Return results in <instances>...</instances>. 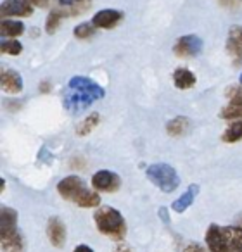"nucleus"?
<instances>
[{
    "label": "nucleus",
    "mask_w": 242,
    "mask_h": 252,
    "mask_svg": "<svg viewBox=\"0 0 242 252\" xmlns=\"http://www.w3.org/2000/svg\"><path fill=\"white\" fill-rule=\"evenodd\" d=\"M104 97V88L99 87L92 80L83 76H74L69 80L64 92V107L71 114H80L87 107H90L95 100Z\"/></svg>",
    "instance_id": "1"
},
{
    "label": "nucleus",
    "mask_w": 242,
    "mask_h": 252,
    "mask_svg": "<svg viewBox=\"0 0 242 252\" xmlns=\"http://www.w3.org/2000/svg\"><path fill=\"white\" fill-rule=\"evenodd\" d=\"M209 252H242V228L211 224L206 231Z\"/></svg>",
    "instance_id": "2"
},
{
    "label": "nucleus",
    "mask_w": 242,
    "mask_h": 252,
    "mask_svg": "<svg viewBox=\"0 0 242 252\" xmlns=\"http://www.w3.org/2000/svg\"><path fill=\"white\" fill-rule=\"evenodd\" d=\"M57 192L63 199L71 200L80 207H99L101 197L99 193L88 190L80 176H66L57 183Z\"/></svg>",
    "instance_id": "3"
},
{
    "label": "nucleus",
    "mask_w": 242,
    "mask_h": 252,
    "mask_svg": "<svg viewBox=\"0 0 242 252\" xmlns=\"http://www.w3.org/2000/svg\"><path fill=\"white\" fill-rule=\"evenodd\" d=\"M95 226L102 235L109 237L114 242H123L127 235V223H125L121 213L109 206H102L94 214Z\"/></svg>",
    "instance_id": "4"
},
{
    "label": "nucleus",
    "mask_w": 242,
    "mask_h": 252,
    "mask_svg": "<svg viewBox=\"0 0 242 252\" xmlns=\"http://www.w3.org/2000/svg\"><path fill=\"white\" fill-rule=\"evenodd\" d=\"M147 178L158 187L159 190L170 193L173 190L178 189L180 178L176 171L172 166L165 164V162H158V164H151L147 168Z\"/></svg>",
    "instance_id": "5"
},
{
    "label": "nucleus",
    "mask_w": 242,
    "mask_h": 252,
    "mask_svg": "<svg viewBox=\"0 0 242 252\" xmlns=\"http://www.w3.org/2000/svg\"><path fill=\"white\" fill-rule=\"evenodd\" d=\"M227 97L230 98V104L221 109L220 118L237 121L242 118V87H230L227 90Z\"/></svg>",
    "instance_id": "6"
},
{
    "label": "nucleus",
    "mask_w": 242,
    "mask_h": 252,
    "mask_svg": "<svg viewBox=\"0 0 242 252\" xmlns=\"http://www.w3.org/2000/svg\"><path fill=\"white\" fill-rule=\"evenodd\" d=\"M201 50H203V40L196 35L180 36L173 47V52L178 57H194L201 54Z\"/></svg>",
    "instance_id": "7"
},
{
    "label": "nucleus",
    "mask_w": 242,
    "mask_h": 252,
    "mask_svg": "<svg viewBox=\"0 0 242 252\" xmlns=\"http://www.w3.org/2000/svg\"><path fill=\"white\" fill-rule=\"evenodd\" d=\"M121 185V180L116 173L107 171V169H102L97 171L92 176V187H94L97 192H116Z\"/></svg>",
    "instance_id": "8"
},
{
    "label": "nucleus",
    "mask_w": 242,
    "mask_h": 252,
    "mask_svg": "<svg viewBox=\"0 0 242 252\" xmlns=\"http://www.w3.org/2000/svg\"><path fill=\"white\" fill-rule=\"evenodd\" d=\"M227 50L234 59L235 66L242 64V26H232L228 32Z\"/></svg>",
    "instance_id": "9"
},
{
    "label": "nucleus",
    "mask_w": 242,
    "mask_h": 252,
    "mask_svg": "<svg viewBox=\"0 0 242 252\" xmlns=\"http://www.w3.org/2000/svg\"><path fill=\"white\" fill-rule=\"evenodd\" d=\"M121 19H123V12L121 11L104 9V11H99L97 14L92 18V25L101 30H111V28H114Z\"/></svg>",
    "instance_id": "10"
},
{
    "label": "nucleus",
    "mask_w": 242,
    "mask_h": 252,
    "mask_svg": "<svg viewBox=\"0 0 242 252\" xmlns=\"http://www.w3.org/2000/svg\"><path fill=\"white\" fill-rule=\"evenodd\" d=\"M47 237L54 247H63L66 244V226L59 218H50L47 223Z\"/></svg>",
    "instance_id": "11"
},
{
    "label": "nucleus",
    "mask_w": 242,
    "mask_h": 252,
    "mask_svg": "<svg viewBox=\"0 0 242 252\" xmlns=\"http://www.w3.org/2000/svg\"><path fill=\"white\" fill-rule=\"evenodd\" d=\"M0 11L2 16H32L33 5L28 0H4Z\"/></svg>",
    "instance_id": "12"
},
{
    "label": "nucleus",
    "mask_w": 242,
    "mask_h": 252,
    "mask_svg": "<svg viewBox=\"0 0 242 252\" xmlns=\"http://www.w3.org/2000/svg\"><path fill=\"white\" fill-rule=\"evenodd\" d=\"M2 90L5 94H19L23 90V78L12 69H2Z\"/></svg>",
    "instance_id": "13"
},
{
    "label": "nucleus",
    "mask_w": 242,
    "mask_h": 252,
    "mask_svg": "<svg viewBox=\"0 0 242 252\" xmlns=\"http://www.w3.org/2000/svg\"><path fill=\"white\" fill-rule=\"evenodd\" d=\"M0 240H2V251L4 252H25V238L19 231L0 235Z\"/></svg>",
    "instance_id": "14"
},
{
    "label": "nucleus",
    "mask_w": 242,
    "mask_h": 252,
    "mask_svg": "<svg viewBox=\"0 0 242 252\" xmlns=\"http://www.w3.org/2000/svg\"><path fill=\"white\" fill-rule=\"evenodd\" d=\"M18 231V213L11 207H2V223H0V235H9Z\"/></svg>",
    "instance_id": "15"
},
{
    "label": "nucleus",
    "mask_w": 242,
    "mask_h": 252,
    "mask_svg": "<svg viewBox=\"0 0 242 252\" xmlns=\"http://www.w3.org/2000/svg\"><path fill=\"white\" fill-rule=\"evenodd\" d=\"M173 81H175V87L180 90H187V88H192L196 85V74L192 71L185 69V67H178V69L173 73Z\"/></svg>",
    "instance_id": "16"
},
{
    "label": "nucleus",
    "mask_w": 242,
    "mask_h": 252,
    "mask_svg": "<svg viewBox=\"0 0 242 252\" xmlns=\"http://www.w3.org/2000/svg\"><path fill=\"white\" fill-rule=\"evenodd\" d=\"M197 190H199V187L197 185H190L189 189H187V192L172 204L173 211H175V213H183L187 207L192 206L194 199H196V195H197Z\"/></svg>",
    "instance_id": "17"
},
{
    "label": "nucleus",
    "mask_w": 242,
    "mask_h": 252,
    "mask_svg": "<svg viewBox=\"0 0 242 252\" xmlns=\"http://www.w3.org/2000/svg\"><path fill=\"white\" fill-rule=\"evenodd\" d=\"M190 128V119L183 118V116H178V118L172 119V121L166 125V131H168L172 137H182L189 131Z\"/></svg>",
    "instance_id": "18"
},
{
    "label": "nucleus",
    "mask_w": 242,
    "mask_h": 252,
    "mask_svg": "<svg viewBox=\"0 0 242 252\" xmlns=\"http://www.w3.org/2000/svg\"><path fill=\"white\" fill-rule=\"evenodd\" d=\"M241 138H242V119H237V121L230 123V126L221 135V140L227 142V144H234V142L241 140Z\"/></svg>",
    "instance_id": "19"
},
{
    "label": "nucleus",
    "mask_w": 242,
    "mask_h": 252,
    "mask_svg": "<svg viewBox=\"0 0 242 252\" xmlns=\"http://www.w3.org/2000/svg\"><path fill=\"white\" fill-rule=\"evenodd\" d=\"M99 121H101V116H99L97 112H92L88 118H85V121H81L80 125H78L76 135L78 137H85V135H88L92 130H94L95 126L99 125Z\"/></svg>",
    "instance_id": "20"
},
{
    "label": "nucleus",
    "mask_w": 242,
    "mask_h": 252,
    "mask_svg": "<svg viewBox=\"0 0 242 252\" xmlns=\"http://www.w3.org/2000/svg\"><path fill=\"white\" fill-rule=\"evenodd\" d=\"M0 32H2V36H19L25 32V25L19 21H9V19H5L0 25Z\"/></svg>",
    "instance_id": "21"
},
{
    "label": "nucleus",
    "mask_w": 242,
    "mask_h": 252,
    "mask_svg": "<svg viewBox=\"0 0 242 252\" xmlns=\"http://www.w3.org/2000/svg\"><path fill=\"white\" fill-rule=\"evenodd\" d=\"M63 16H66V12H64V11H52L49 14V18H47V23H45V32L49 33V35H54V33L57 32V28H59V25H61V19H63Z\"/></svg>",
    "instance_id": "22"
},
{
    "label": "nucleus",
    "mask_w": 242,
    "mask_h": 252,
    "mask_svg": "<svg viewBox=\"0 0 242 252\" xmlns=\"http://www.w3.org/2000/svg\"><path fill=\"white\" fill-rule=\"evenodd\" d=\"M59 4L63 7H69L73 11V14H80V11L83 7H88L90 0H59Z\"/></svg>",
    "instance_id": "23"
},
{
    "label": "nucleus",
    "mask_w": 242,
    "mask_h": 252,
    "mask_svg": "<svg viewBox=\"0 0 242 252\" xmlns=\"http://www.w3.org/2000/svg\"><path fill=\"white\" fill-rule=\"evenodd\" d=\"M94 33H95V26L88 25V23H81V25H78L76 30H74V36L81 40L90 38V36H94Z\"/></svg>",
    "instance_id": "24"
},
{
    "label": "nucleus",
    "mask_w": 242,
    "mask_h": 252,
    "mask_svg": "<svg viewBox=\"0 0 242 252\" xmlns=\"http://www.w3.org/2000/svg\"><path fill=\"white\" fill-rule=\"evenodd\" d=\"M23 50V45L18 42V40H5L2 43V52L7 54V56H19Z\"/></svg>",
    "instance_id": "25"
},
{
    "label": "nucleus",
    "mask_w": 242,
    "mask_h": 252,
    "mask_svg": "<svg viewBox=\"0 0 242 252\" xmlns=\"http://www.w3.org/2000/svg\"><path fill=\"white\" fill-rule=\"evenodd\" d=\"M112 252H132V249H130V245L125 244V242H118V245H116Z\"/></svg>",
    "instance_id": "26"
},
{
    "label": "nucleus",
    "mask_w": 242,
    "mask_h": 252,
    "mask_svg": "<svg viewBox=\"0 0 242 252\" xmlns=\"http://www.w3.org/2000/svg\"><path fill=\"white\" fill-rule=\"evenodd\" d=\"M183 252H206L204 251L201 245H197V244H189L185 249H183Z\"/></svg>",
    "instance_id": "27"
},
{
    "label": "nucleus",
    "mask_w": 242,
    "mask_h": 252,
    "mask_svg": "<svg viewBox=\"0 0 242 252\" xmlns=\"http://www.w3.org/2000/svg\"><path fill=\"white\" fill-rule=\"evenodd\" d=\"M32 5H38V7H45V5H49L50 0H28Z\"/></svg>",
    "instance_id": "28"
},
{
    "label": "nucleus",
    "mask_w": 242,
    "mask_h": 252,
    "mask_svg": "<svg viewBox=\"0 0 242 252\" xmlns=\"http://www.w3.org/2000/svg\"><path fill=\"white\" fill-rule=\"evenodd\" d=\"M74 252H94V251H92L88 245L81 244V245H76V247H74Z\"/></svg>",
    "instance_id": "29"
},
{
    "label": "nucleus",
    "mask_w": 242,
    "mask_h": 252,
    "mask_svg": "<svg viewBox=\"0 0 242 252\" xmlns=\"http://www.w3.org/2000/svg\"><path fill=\"white\" fill-rule=\"evenodd\" d=\"M49 90H50V83H49V81H42V83H40V92L47 94Z\"/></svg>",
    "instance_id": "30"
},
{
    "label": "nucleus",
    "mask_w": 242,
    "mask_h": 252,
    "mask_svg": "<svg viewBox=\"0 0 242 252\" xmlns=\"http://www.w3.org/2000/svg\"><path fill=\"white\" fill-rule=\"evenodd\" d=\"M239 226L242 228V214H241V216H239Z\"/></svg>",
    "instance_id": "31"
},
{
    "label": "nucleus",
    "mask_w": 242,
    "mask_h": 252,
    "mask_svg": "<svg viewBox=\"0 0 242 252\" xmlns=\"http://www.w3.org/2000/svg\"><path fill=\"white\" fill-rule=\"evenodd\" d=\"M239 81H241V85H242V73H241V78H239Z\"/></svg>",
    "instance_id": "32"
}]
</instances>
